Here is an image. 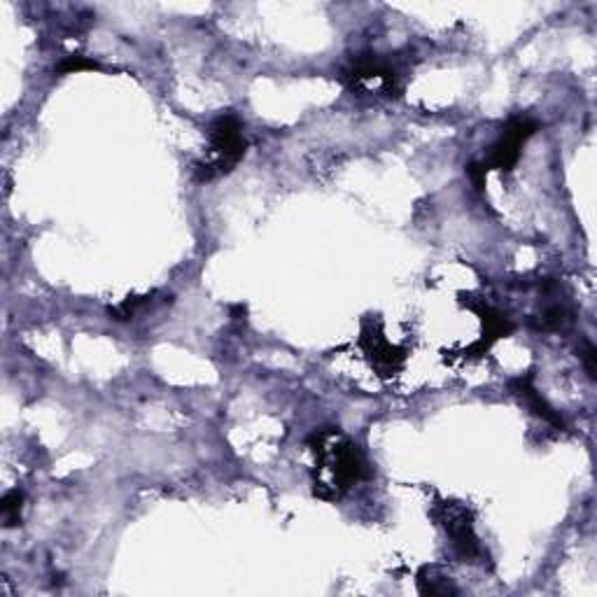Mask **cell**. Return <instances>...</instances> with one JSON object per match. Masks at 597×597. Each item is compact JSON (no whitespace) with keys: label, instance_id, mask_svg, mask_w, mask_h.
Instances as JSON below:
<instances>
[{"label":"cell","instance_id":"1","mask_svg":"<svg viewBox=\"0 0 597 597\" xmlns=\"http://www.w3.org/2000/svg\"><path fill=\"white\" fill-rule=\"evenodd\" d=\"M306 444L316 455L313 495L318 500L339 502L352 485L369 476L364 453L339 428L316 430Z\"/></svg>","mask_w":597,"mask_h":597},{"label":"cell","instance_id":"2","mask_svg":"<svg viewBox=\"0 0 597 597\" xmlns=\"http://www.w3.org/2000/svg\"><path fill=\"white\" fill-rule=\"evenodd\" d=\"M243 131H246V126L234 113L219 115L208 124V154L192 168L196 183L206 185L217 178H225L240 164L248 152V141Z\"/></svg>","mask_w":597,"mask_h":597},{"label":"cell","instance_id":"3","mask_svg":"<svg viewBox=\"0 0 597 597\" xmlns=\"http://www.w3.org/2000/svg\"><path fill=\"white\" fill-rule=\"evenodd\" d=\"M341 80L352 92L383 94L390 99L402 94L400 71L379 54H360L352 59V63L343 69Z\"/></svg>","mask_w":597,"mask_h":597},{"label":"cell","instance_id":"4","mask_svg":"<svg viewBox=\"0 0 597 597\" xmlns=\"http://www.w3.org/2000/svg\"><path fill=\"white\" fill-rule=\"evenodd\" d=\"M360 348L364 350L369 364L375 369L381 379H392V375H397L406 367L409 360V350L392 343L385 337V327L375 316H369L362 322Z\"/></svg>","mask_w":597,"mask_h":597},{"label":"cell","instance_id":"5","mask_svg":"<svg viewBox=\"0 0 597 597\" xmlns=\"http://www.w3.org/2000/svg\"><path fill=\"white\" fill-rule=\"evenodd\" d=\"M539 131V122L527 115H514L502 126L500 138L493 143L488 159L483 166L488 171H500L502 175H512L516 164L521 162V154L525 143Z\"/></svg>","mask_w":597,"mask_h":597},{"label":"cell","instance_id":"6","mask_svg":"<svg viewBox=\"0 0 597 597\" xmlns=\"http://www.w3.org/2000/svg\"><path fill=\"white\" fill-rule=\"evenodd\" d=\"M436 518L444 525L446 535L453 544V550L462 560L476 563L485 556V548L476 535L474 514L460 502H441L436 508Z\"/></svg>","mask_w":597,"mask_h":597},{"label":"cell","instance_id":"7","mask_svg":"<svg viewBox=\"0 0 597 597\" xmlns=\"http://www.w3.org/2000/svg\"><path fill=\"white\" fill-rule=\"evenodd\" d=\"M460 303L467 306L470 311H474L483 325V337L474 346L464 350V356H470V358L485 356V352L493 348V343L514 334V322L508 320L504 313L495 311L493 306L485 303V299H476L474 295H462Z\"/></svg>","mask_w":597,"mask_h":597},{"label":"cell","instance_id":"8","mask_svg":"<svg viewBox=\"0 0 597 597\" xmlns=\"http://www.w3.org/2000/svg\"><path fill=\"white\" fill-rule=\"evenodd\" d=\"M508 390H512V394H516L518 400H521L529 411H533L537 418H542L544 423L553 425L556 430H565V420H563V415L544 400L542 392H539L537 385H535V375H533V373H521V375H516V379L508 381Z\"/></svg>","mask_w":597,"mask_h":597},{"label":"cell","instance_id":"9","mask_svg":"<svg viewBox=\"0 0 597 597\" xmlns=\"http://www.w3.org/2000/svg\"><path fill=\"white\" fill-rule=\"evenodd\" d=\"M415 584H418L420 595H457L453 579L444 569L434 565H425L423 569H420Z\"/></svg>","mask_w":597,"mask_h":597},{"label":"cell","instance_id":"10","mask_svg":"<svg viewBox=\"0 0 597 597\" xmlns=\"http://www.w3.org/2000/svg\"><path fill=\"white\" fill-rule=\"evenodd\" d=\"M21 508H24V493L10 491L0 500V516L6 527H17L21 523Z\"/></svg>","mask_w":597,"mask_h":597},{"label":"cell","instance_id":"11","mask_svg":"<svg viewBox=\"0 0 597 597\" xmlns=\"http://www.w3.org/2000/svg\"><path fill=\"white\" fill-rule=\"evenodd\" d=\"M54 71L59 75H73L80 71H101V63L94 59H86L82 54H71V56H65L63 61H59Z\"/></svg>","mask_w":597,"mask_h":597},{"label":"cell","instance_id":"12","mask_svg":"<svg viewBox=\"0 0 597 597\" xmlns=\"http://www.w3.org/2000/svg\"><path fill=\"white\" fill-rule=\"evenodd\" d=\"M467 175H470V181L474 183V187H476L478 192H483L485 181H488V168L483 166V162H472V164L467 166Z\"/></svg>","mask_w":597,"mask_h":597},{"label":"cell","instance_id":"13","mask_svg":"<svg viewBox=\"0 0 597 597\" xmlns=\"http://www.w3.org/2000/svg\"><path fill=\"white\" fill-rule=\"evenodd\" d=\"M581 362H584L590 379L595 381L597 379V350H595L593 343H586V348L581 350Z\"/></svg>","mask_w":597,"mask_h":597}]
</instances>
